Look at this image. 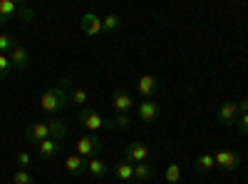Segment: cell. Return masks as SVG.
I'll return each mask as SVG.
<instances>
[{"label": "cell", "mask_w": 248, "mask_h": 184, "mask_svg": "<svg viewBox=\"0 0 248 184\" xmlns=\"http://www.w3.org/2000/svg\"><path fill=\"white\" fill-rule=\"evenodd\" d=\"M79 28H82V33H85L87 37H97V35L105 33V30H102V17L94 15V13H85V15H82Z\"/></svg>", "instance_id": "30bf717a"}, {"label": "cell", "mask_w": 248, "mask_h": 184, "mask_svg": "<svg viewBox=\"0 0 248 184\" xmlns=\"http://www.w3.org/2000/svg\"><path fill=\"white\" fill-rule=\"evenodd\" d=\"M77 154L82 157V159H92V157H99L102 154V139L97 137V134H85V137H79L77 139Z\"/></svg>", "instance_id": "3957f363"}, {"label": "cell", "mask_w": 248, "mask_h": 184, "mask_svg": "<svg viewBox=\"0 0 248 184\" xmlns=\"http://www.w3.org/2000/svg\"><path fill=\"white\" fill-rule=\"evenodd\" d=\"M238 112H241V115H243V112H248V97L238 100Z\"/></svg>", "instance_id": "f546056e"}, {"label": "cell", "mask_w": 248, "mask_h": 184, "mask_svg": "<svg viewBox=\"0 0 248 184\" xmlns=\"http://www.w3.org/2000/svg\"><path fill=\"white\" fill-rule=\"evenodd\" d=\"M65 169H67L72 177H82V174L87 172V165H85V159L75 152V154H67V157H65Z\"/></svg>", "instance_id": "9a60e30c"}, {"label": "cell", "mask_w": 248, "mask_h": 184, "mask_svg": "<svg viewBox=\"0 0 248 184\" xmlns=\"http://www.w3.org/2000/svg\"><path fill=\"white\" fill-rule=\"evenodd\" d=\"M137 115L144 122H156L159 115H161V105H159L156 100H141L139 105H137Z\"/></svg>", "instance_id": "9c48e42d"}, {"label": "cell", "mask_w": 248, "mask_h": 184, "mask_svg": "<svg viewBox=\"0 0 248 184\" xmlns=\"http://www.w3.org/2000/svg\"><path fill=\"white\" fill-rule=\"evenodd\" d=\"M214 169H216L214 154H211V152H201V154L196 157V172H199V174H209V172H214Z\"/></svg>", "instance_id": "2e32d148"}, {"label": "cell", "mask_w": 248, "mask_h": 184, "mask_svg": "<svg viewBox=\"0 0 248 184\" xmlns=\"http://www.w3.org/2000/svg\"><path fill=\"white\" fill-rule=\"evenodd\" d=\"M15 162H17L20 169H30L32 167V154L30 152H17L15 154Z\"/></svg>", "instance_id": "83f0119b"}, {"label": "cell", "mask_w": 248, "mask_h": 184, "mask_svg": "<svg viewBox=\"0 0 248 184\" xmlns=\"http://www.w3.org/2000/svg\"><path fill=\"white\" fill-rule=\"evenodd\" d=\"M25 139H28V145H35V147L45 139H52L50 122H32V125L28 127V132H25Z\"/></svg>", "instance_id": "8992f818"}, {"label": "cell", "mask_w": 248, "mask_h": 184, "mask_svg": "<svg viewBox=\"0 0 248 184\" xmlns=\"http://www.w3.org/2000/svg\"><path fill=\"white\" fill-rule=\"evenodd\" d=\"M13 70H15V67H13V63H10V57L0 52V80H5Z\"/></svg>", "instance_id": "4316f807"}, {"label": "cell", "mask_w": 248, "mask_h": 184, "mask_svg": "<svg viewBox=\"0 0 248 184\" xmlns=\"http://www.w3.org/2000/svg\"><path fill=\"white\" fill-rule=\"evenodd\" d=\"M50 122V132H52V139H65L67 134V122L62 117H55V119H47Z\"/></svg>", "instance_id": "d6986e66"}, {"label": "cell", "mask_w": 248, "mask_h": 184, "mask_svg": "<svg viewBox=\"0 0 248 184\" xmlns=\"http://www.w3.org/2000/svg\"><path fill=\"white\" fill-rule=\"evenodd\" d=\"M119 25H122V20H119L117 13H109V15L102 17V30L105 33H114V30H119Z\"/></svg>", "instance_id": "603a6c76"}, {"label": "cell", "mask_w": 248, "mask_h": 184, "mask_svg": "<svg viewBox=\"0 0 248 184\" xmlns=\"http://www.w3.org/2000/svg\"><path fill=\"white\" fill-rule=\"evenodd\" d=\"M236 127H238V132H241V134H248V112L238 115V119H236Z\"/></svg>", "instance_id": "f1b7e54d"}, {"label": "cell", "mask_w": 248, "mask_h": 184, "mask_svg": "<svg viewBox=\"0 0 248 184\" xmlns=\"http://www.w3.org/2000/svg\"><path fill=\"white\" fill-rule=\"evenodd\" d=\"M13 184H35V179H32V174L28 169H17L13 174Z\"/></svg>", "instance_id": "484cf974"}, {"label": "cell", "mask_w": 248, "mask_h": 184, "mask_svg": "<svg viewBox=\"0 0 248 184\" xmlns=\"http://www.w3.org/2000/svg\"><path fill=\"white\" fill-rule=\"evenodd\" d=\"M214 159H216V167H221L223 172H236L241 167V154L233 150H218L214 152Z\"/></svg>", "instance_id": "5b68a950"}, {"label": "cell", "mask_w": 248, "mask_h": 184, "mask_svg": "<svg viewBox=\"0 0 248 184\" xmlns=\"http://www.w3.org/2000/svg\"><path fill=\"white\" fill-rule=\"evenodd\" d=\"M37 152H40V157H43V159H55V157H60V152H62V139H45V142H40Z\"/></svg>", "instance_id": "5bb4252c"}, {"label": "cell", "mask_w": 248, "mask_h": 184, "mask_svg": "<svg viewBox=\"0 0 248 184\" xmlns=\"http://www.w3.org/2000/svg\"><path fill=\"white\" fill-rule=\"evenodd\" d=\"M164 179H167L169 184H176L181 179V165H179V162H171V165L164 169Z\"/></svg>", "instance_id": "cb8c5ba5"}, {"label": "cell", "mask_w": 248, "mask_h": 184, "mask_svg": "<svg viewBox=\"0 0 248 184\" xmlns=\"http://www.w3.org/2000/svg\"><path fill=\"white\" fill-rule=\"evenodd\" d=\"M15 45H17V37H15V35H10V33H0V52L8 55Z\"/></svg>", "instance_id": "d4e9b609"}, {"label": "cell", "mask_w": 248, "mask_h": 184, "mask_svg": "<svg viewBox=\"0 0 248 184\" xmlns=\"http://www.w3.org/2000/svg\"><path fill=\"white\" fill-rule=\"evenodd\" d=\"M238 102H221L218 110H216V119H218V125L223 127H231L236 125V119H238Z\"/></svg>", "instance_id": "52a82bcc"}, {"label": "cell", "mask_w": 248, "mask_h": 184, "mask_svg": "<svg viewBox=\"0 0 248 184\" xmlns=\"http://www.w3.org/2000/svg\"><path fill=\"white\" fill-rule=\"evenodd\" d=\"M87 172L92 174V177H105L107 174V162L105 159H99V157H92L90 162H87Z\"/></svg>", "instance_id": "ffe728a7"}, {"label": "cell", "mask_w": 248, "mask_h": 184, "mask_svg": "<svg viewBox=\"0 0 248 184\" xmlns=\"http://www.w3.org/2000/svg\"><path fill=\"white\" fill-rule=\"evenodd\" d=\"M72 83H75L72 77H62L55 87L45 90V95L40 97V110H43L45 115H55L57 117L62 110L70 105V92L67 90L72 87Z\"/></svg>", "instance_id": "6da1fadb"}, {"label": "cell", "mask_w": 248, "mask_h": 184, "mask_svg": "<svg viewBox=\"0 0 248 184\" xmlns=\"http://www.w3.org/2000/svg\"><path fill=\"white\" fill-rule=\"evenodd\" d=\"M112 105L117 112H124V115H129V110L134 107V97L129 92H124V90H114L112 95Z\"/></svg>", "instance_id": "4fadbf2b"}, {"label": "cell", "mask_w": 248, "mask_h": 184, "mask_svg": "<svg viewBox=\"0 0 248 184\" xmlns=\"http://www.w3.org/2000/svg\"><path fill=\"white\" fill-rule=\"evenodd\" d=\"M137 92L144 97V100H152L156 92H159V80L154 75H141L139 83H137Z\"/></svg>", "instance_id": "8fae6325"}, {"label": "cell", "mask_w": 248, "mask_h": 184, "mask_svg": "<svg viewBox=\"0 0 248 184\" xmlns=\"http://www.w3.org/2000/svg\"><path fill=\"white\" fill-rule=\"evenodd\" d=\"M77 122L85 130H90L92 134L94 132H99V130H109V125H107V119L102 117L99 112H94V110H90V107H82L79 112H77Z\"/></svg>", "instance_id": "7a4b0ae2"}, {"label": "cell", "mask_w": 248, "mask_h": 184, "mask_svg": "<svg viewBox=\"0 0 248 184\" xmlns=\"http://www.w3.org/2000/svg\"><path fill=\"white\" fill-rule=\"evenodd\" d=\"M147 157H149V150L144 147L141 142H137V139L127 142V147H124V159H127V162H132V165H139V162H149Z\"/></svg>", "instance_id": "ba28073f"}, {"label": "cell", "mask_w": 248, "mask_h": 184, "mask_svg": "<svg viewBox=\"0 0 248 184\" xmlns=\"http://www.w3.org/2000/svg\"><path fill=\"white\" fill-rule=\"evenodd\" d=\"M87 100H90V92H87L85 87H75V90L70 92V105H77L79 110L87 105Z\"/></svg>", "instance_id": "44dd1931"}, {"label": "cell", "mask_w": 248, "mask_h": 184, "mask_svg": "<svg viewBox=\"0 0 248 184\" xmlns=\"http://www.w3.org/2000/svg\"><path fill=\"white\" fill-rule=\"evenodd\" d=\"M154 177V167L149 165V162H139V165H134V179H152Z\"/></svg>", "instance_id": "7402d4cb"}, {"label": "cell", "mask_w": 248, "mask_h": 184, "mask_svg": "<svg viewBox=\"0 0 248 184\" xmlns=\"http://www.w3.org/2000/svg\"><path fill=\"white\" fill-rule=\"evenodd\" d=\"M114 177L119 182H132L134 179V165H132V162H127V159L117 162V165H114Z\"/></svg>", "instance_id": "e0dca14e"}, {"label": "cell", "mask_w": 248, "mask_h": 184, "mask_svg": "<svg viewBox=\"0 0 248 184\" xmlns=\"http://www.w3.org/2000/svg\"><path fill=\"white\" fill-rule=\"evenodd\" d=\"M13 17L30 20L32 17V10L30 8H17V3H13V0H0V25H8Z\"/></svg>", "instance_id": "277c9868"}, {"label": "cell", "mask_w": 248, "mask_h": 184, "mask_svg": "<svg viewBox=\"0 0 248 184\" xmlns=\"http://www.w3.org/2000/svg\"><path fill=\"white\" fill-rule=\"evenodd\" d=\"M8 57H10V63H13V67H15V70H25V67L30 65V52H28V48H25V45H20V43L8 52Z\"/></svg>", "instance_id": "7c38bea8"}, {"label": "cell", "mask_w": 248, "mask_h": 184, "mask_svg": "<svg viewBox=\"0 0 248 184\" xmlns=\"http://www.w3.org/2000/svg\"><path fill=\"white\" fill-rule=\"evenodd\" d=\"M107 125H109V130H129L132 127V117L124 115V112H117L112 119H107Z\"/></svg>", "instance_id": "ac0fdd59"}]
</instances>
